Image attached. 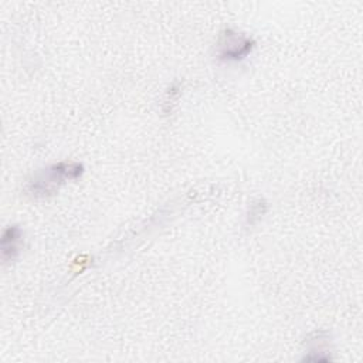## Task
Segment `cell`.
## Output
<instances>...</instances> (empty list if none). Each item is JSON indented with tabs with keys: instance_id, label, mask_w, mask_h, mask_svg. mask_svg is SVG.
Segmentation results:
<instances>
[{
	"instance_id": "6da1fadb",
	"label": "cell",
	"mask_w": 363,
	"mask_h": 363,
	"mask_svg": "<svg viewBox=\"0 0 363 363\" xmlns=\"http://www.w3.org/2000/svg\"><path fill=\"white\" fill-rule=\"evenodd\" d=\"M84 173V166L78 162L64 160L35 172L27 183V193L35 199L54 196L62 184L77 180Z\"/></svg>"
},
{
	"instance_id": "7a4b0ae2",
	"label": "cell",
	"mask_w": 363,
	"mask_h": 363,
	"mask_svg": "<svg viewBox=\"0 0 363 363\" xmlns=\"http://www.w3.org/2000/svg\"><path fill=\"white\" fill-rule=\"evenodd\" d=\"M254 47L255 41L250 35L234 28H225L217 40L216 54L217 58L224 62L241 61L251 54Z\"/></svg>"
},
{
	"instance_id": "3957f363",
	"label": "cell",
	"mask_w": 363,
	"mask_h": 363,
	"mask_svg": "<svg viewBox=\"0 0 363 363\" xmlns=\"http://www.w3.org/2000/svg\"><path fill=\"white\" fill-rule=\"evenodd\" d=\"M23 247V231L18 225H9L1 235V259L4 264L14 261Z\"/></svg>"
},
{
	"instance_id": "277c9868",
	"label": "cell",
	"mask_w": 363,
	"mask_h": 363,
	"mask_svg": "<svg viewBox=\"0 0 363 363\" xmlns=\"http://www.w3.org/2000/svg\"><path fill=\"white\" fill-rule=\"evenodd\" d=\"M267 211V203L261 199L255 200L251 206H250V210H248V217H247V223L250 225H252L257 220H259Z\"/></svg>"
}]
</instances>
